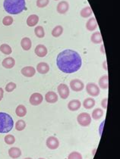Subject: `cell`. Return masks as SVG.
Segmentation results:
<instances>
[{
  "label": "cell",
  "mask_w": 120,
  "mask_h": 159,
  "mask_svg": "<svg viewBox=\"0 0 120 159\" xmlns=\"http://www.w3.org/2000/svg\"><path fill=\"white\" fill-rule=\"evenodd\" d=\"M58 68L65 74H73L77 72L82 65L81 55L72 49H65L61 52L56 58Z\"/></svg>",
  "instance_id": "obj_1"
},
{
  "label": "cell",
  "mask_w": 120,
  "mask_h": 159,
  "mask_svg": "<svg viewBox=\"0 0 120 159\" xmlns=\"http://www.w3.org/2000/svg\"><path fill=\"white\" fill-rule=\"evenodd\" d=\"M3 7L10 15H18L26 9L25 0H4Z\"/></svg>",
  "instance_id": "obj_2"
},
{
  "label": "cell",
  "mask_w": 120,
  "mask_h": 159,
  "mask_svg": "<svg viewBox=\"0 0 120 159\" xmlns=\"http://www.w3.org/2000/svg\"><path fill=\"white\" fill-rule=\"evenodd\" d=\"M14 127V120L11 115L5 112H0V134L10 132Z\"/></svg>",
  "instance_id": "obj_3"
},
{
  "label": "cell",
  "mask_w": 120,
  "mask_h": 159,
  "mask_svg": "<svg viewBox=\"0 0 120 159\" xmlns=\"http://www.w3.org/2000/svg\"><path fill=\"white\" fill-rule=\"evenodd\" d=\"M77 121L81 127H88L91 124V116L87 112H82L78 115Z\"/></svg>",
  "instance_id": "obj_4"
},
{
  "label": "cell",
  "mask_w": 120,
  "mask_h": 159,
  "mask_svg": "<svg viewBox=\"0 0 120 159\" xmlns=\"http://www.w3.org/2000/svg\"><path fill=\"white\" fill-rule=\"evenodd\" d=\"M86 91L92 97H97L100 93V87L95 83H88L86 85Z\"/></svg>",
  "instance_id": "obj_5"
},
{
  "label": "cell",
  "mask_w": 120,
  "mask_h": 159,
  "mask_svg": "<svg viewBox=\"0 0 120 159\" xmlns=\"http://www.w3.org/2000/svg\"><path fill=\"white\" fill-rule=\"evenodd\" d=\"M57 91H58L59 96H60L62 99H66L69 96L70 94V90L69 87L65 84H61L57 87Z\"/></svg>",
  "instance_id": "obj_6"
},
{
  "label": "cell",
  "mask_w": 120,
  "mask_h": 159,
  "mask_svg": "<svg viewBox=\"0 0 120 159\" xmlns=\"http://www.w3.org/2000/svg\"><path fill=\"white\" fill-rule=\"evenodd\" d=\"M70 88L74 92H81L84 89V84L82 80L79 79L72 80L70 82Z\"/></svg>",
  "instance_id": "obj_7"
},
{
  "label": "cell",
  "mask_w": 120,
  "mask_h": 159,
  "mask_svg": "<svg viewBox=\"0 0 120 159\" xmlns=\"http://www.w3.org/2000/svg\"><path fill=\"white\" fill-rule=\"evenodd\" d=\"M46 145L47 146V148H50L51 150H55L57 149L60 146V141L55 136H50L47 138L46 141Z\"/></svg>",
  "instance_id": "obj_8"
},
{
  "label": "cell",
  "mask_w": 120,
  "mask_h": 159,
  "mask_svg": "<svg viewBox=\"0 0 120 159\" xmlns=\"http://www.w3.org/2000/svg\"><path fill=\"white\" fill-rule=\"evenodd\" d=\"M43 100V97L41 93H34L31 96L29 102H30L31 105L37 106V105H41V103H42Z\"/></svg>",
  "instance_id": "obj_9"
},
{
  "label": "cell",
  "mask_w": 120,
  "mask_h": 159,
  "mask_svg": "<svg viewBox=\"0 0 120 159\" xmlns=\"http://www.w3.org/2000/svg\"><path fill=\"white\" fill-rule=\"evenodd\" d=\"M34 52L40 58H43L46 56L48 53L47 48L43 44H39L36 46L35 49H34Z\"/></svg>",
  "instance_id": "obj_10"
},
{
  "label": "cell",
  "mask_w": 120,
  "mask_h": 159,
  "mask_svg": "<svg viewBox=\"0 0 120 159\" xmlns=\"http://www.w3.org/2000/svg\"><path fill=\"white\" fill-rule=\"evenodd\" d=\"M21 73L26 77H32L35 75L36 69L32 66H26L22 69Z\"/></svg>",
  "instance_id": "obj_11"
},
{
  "label": "cell",
  "mask_w": 120,
  "mask_h": 159,
  "mask_svg": "<svg viewBox=\"0 0 120 159\" xmlns=\"http://www.w3.org/2000/svg\"><path fill=\"white\" fill-rule=\"evenodd\" d=\"M58 99V95L55 92H53V91H50V92L46 93V95H45V100L48 103H50V104H53V103L57 102Z\"/></svg>",
  "instance_id": "obj_12"
},
{
  "label": "cell",
  "mask_w": 120,
  "mask_h": 159,
  "mask_svg": "<svg viewBox=\"0 0 120 159\" xmlns=\"http://www.w3.org/2000/svg\"><path fill=\"white\" fill-rule=\"evenodd\" d=\"M69 4L68 2L66 1H62L60 2H59V4L57 5L56 10L58 11V13L61 14V15H64L69 11Z\"/></svg>",
  "instance_id": "obj_13"
},
{
  "label": "cell",
  "mask_w": 120,
  "mask_h": 159,
  "mask_svg": "<svg viewBox=\"0 0 120 159\" xmlns=\"http://www.w3.org/2000/svg\"><path fill=\"white\" fill-rule=\"evenodd\" d=\"M81 107V102L78 99H73L71 100L69 103H68V109L71 111H76Z\"/></svg>",
  "instance_id": "obj_14"
},
{
  "label": "cell",
  "mask_w": 120,
  "mask_h": 159,
  "mask_svg": "<svg viewBox=\"0 0 120 159\" xmlns=\"http://www.w3.org/2000/svg\"><path fill=\"white\" fill-rule=\"evenodd\" d=\"M36 70L41 74H46L50 71V65L46 62H40L36 65Z\"/></svg>",
  "instance_id": "obj_15"
},
{
  "label": "cell",
  "mask_w": 120,
  "mask_h": 159,
  "mask_svg": "<svg viewBox=\"0 0 120 159\" xmlns=\"http://www.w3.org/2000/svg\"><path fill=\"white\" fill-rule=\"evenodd\" d=\"M8 155L13 159L18 158L22 155V151L18 147H12L8 149Z\"/></svg>",
  "instance_id": "obj_16"
},
{
  "label": "cell",
  "mask_w": 120,
  "mask_h": 159,
  "mask_svg": "<svg viewBox=\"0 0 120 159\" xmlns=\"http://www.w3.org/2000/svg\"><path fill=\"white\" fill-rule=\"evenodd\" d=\"M99 87L101 88L102 89H107L109 87V77L108 75H103L99 79L98 81Z\"/></svg>",
  "instance_id": "obj_17"
},
{
  "label": "cell",
  "mask_w": 120,
  "mask_h": 159,
  "mask_svg": "<svg viewBox=\"0 0 120 159\" xmlns=\"http://www.w3.org/2000/svg\"><path fill=\"white\" fill-rule=\"evenodd\" d=\"M2 65L5 68L11 69L15 65V60L12 57H8V58H6L3 60L2 62Z\"/></svg>",
  "instance_id": "obj_18"
},
{
  "label": "cell",
  "mask_w": 120,
  "mask_h": 159,
  "mask_svg": "<svg viewBox=\"0 0 120 159\" xmlns=\"http://www.w3.org/2000/svg\"><path fill=\"white\" fill-rule=\"evenodd\" d=\"M97 22L95 18H91L87 21L86 23V29L88 31H94L97 29Z\"/></svg>",
  "instance_id": "obj_19"
},
{
  "label": "cell",
  "mask_w": 120,
  "mask_h": 159,
  "mask_svg": "<svg viewBox=\"0 0 120 159\" xmlns=\"http://www.w3.org/2000/svg\"><path fill=\"white\" fill-rule=\"evenodd\" d=\"M21 46L24 51L30 50L31 49V46H32V42H31L30 38L24 37L21 41Z\"/></svg>",
  "instance_id": "obj_20"
},
{
  "label": "cell",
  "mask_w": 120,
  "mask_h": 159,
  "mask_svg": "<svg viewBox=\"0 0 120 159\" xmlns=\"http://www.w3.org/2000/svg\"><path fill=\"white\" fill-rule=\"evenodd\" d=\"M39 22V17L36 15H31L27 19V25L28 27H35Z\"/></svg>",
  "instance_id": "obj_21"
},
{
  "label": "cell",
  "mask_w": 120,
  "mask_h": 159,
  "mask_svg": "<svg viewBox=\"0 0 120 159\" xmlns=\"http://www.w3.org/2000/svg\"><path fill=\"white\" fill-rule=\"evenodd\" d=\"M90 40L94 44H100V43H102L103 39L100 31H97V32L94 33L91 35V37H90Z\"/></svg>",
  "instance_id": "obj_22"
},
{
  "label": "cell",
  "mask_w": 120,
  "mask_h": 159,
  "mask_svg": "<svg viewBox=\"0 0 120 159\" xmlns=\"http://www.w3.org/2000/svg\"><path fill=\"white\" fill-rule=\"evenodd\" d=\"M96 102L93 98H87L83 102V107L85 109H91L95 106Z\"/></svg>",
  "instance_id": "obj_23"
},
{
  "label": "cell",
  "mask_w": 120,
  "mask_h": 159,
  "mask_svg": "<svg viewBox=\"0 0 120 159\" xmlns=\"http://www.w3.org/2000/svg\"><path fill=\"white\" fill-rule=\"evenodd\" d=\"M15 114L19 117H23L27 115V108L23 105H19L15 109Z\"/></svg>",
  "instance_id": "obj_24"
},
{
  "label": "cell",
  "mask_w": 120,
  "mask_h": 159,
  "mask_svg": "<svg viewBox=\"0 0 120 159\" xmlns=\"http://www.w3.org/2000/svg\"><path fill=\"white\" fill-rule=\"evenodd\" d=\"M103 116V111L101 108H95V109L93 111V112H92L91 118H93L94 120H100V119H101Z\"/></svg>",
  "instance_id": "obj_25"
},
{
  "label": "cell",
  "mask_w": 120,
  "mask_h": 159,
  "mask_svg": "<svg viewBox=\"0 0 120 159\" xmlns=\"http://www.w3.org/2000/svg\"><path fill=\"white\" fill-rule=\"evenodd\" d=\"M92 13H93V11H92V9L90 8V7L87 6L81 9V11H80V15H81L83 18H89L90 15H92Z\"/></svg>",
  "instance_id": "obj_26"
},
{
  "label": "cell",
  "mask_w": 120,
  "mask_h": 159,
  "mask_svg": "<svg viewBox=\"0 0 120 159\" xmlns=\"http://www.w3.org/2000/svg\"><path fill=\"white\" fill-rule=\"evenodd\" d=\"M62 33H63V27L61 25H57L52 30V36L55 38L60 37L62 34Z\"/></svg>",
  "instance_id": "obj_27"
},
{
  "label": "cell",
  "mask_w": 120,
  "mask_h": 159,
  "mask_svg": "<svg viewBox=\"0 0 120 159\" xmlns=\"http://www.w3.org/2000/svg\"><path fill=\"white\" fill-rule=\"evenodd\" d=\"M0 51H1V52H2L3 54L5 55H10L12 54V52L11 46H10L9 45L6 44V43L1 45V46H0Z\"/></svg>",
  "instance_id": "obj_28"
},
{
  "label": "cell",
  "mask_w": 120,
  "mask_h": 159,
  "mask_svg": "<svg viewBox=\"0 0 120 159\" xmlns=\"http://www.w3.org/2000/svg\"><path fill=\"white\" fill-rule=\"evenodd\" d=\"M34 34L38 38H43L45 37V31L42 26H37L34 29Z\"/></svg>",
  "instance_id": "obj_29"
},
{
  "label": "cell",
  "mask_w": 120,
  "mask_h": 159,
  "mask_svg": "<svg viewBox=\"0 0 120 159\" xmlns=\"http://www.w3.org/2000/svg\"><path fill=\"white\" fill-rule=\"evenodd\" d=\"M26 125L27 124H26V122L24 120H18V121L15 123V127L18 131H22L25 129Z\"/></svg>",
  "instance_id": "obj_30"
},
{
  "label": "cell",
  "mask_w": 120,
  "mask_h": 159,
  "mask_svg": "<svg viewBox=\"0 0 120 159\" xmlns=\"http://www.w3.org/2000/svg\"><path fill=\"white\" fill-rule=\"evenodd\" d=\"M4 141L7 145H13L15 143V137L13 135L8 134L5 136Z\"/></svg>",
  "instance_id": "obj_31"
},
{
  "label": "cell",
  "mask_w": 120,
  "mask_h": 159,
  "mask_svg": "<svg viewBox=\"0 0 120 159\" xmlns=\"http://www.w3.org/2000/svg\"><path fill=\"white\" fill-rule=\"evenodd\" d=\"M68 159H83L82 155L78 152H72L69 155Z\"/></svg>",
  "instance_id": "obj_32"
},
{
  "label": "cell",
  "mask_w": 120,
  "mask_h": 159,
  "mask_svg": "<svg viewBox=\"0 0 120 159\" xmlns=\"http://www.w3.org/2000/svg\"><path fill=\"white\" fill-rule=\"evenodd\" d=\"M50 3V0H36V6L38 8H45Z\"/></svg>",
  "instance_id": "obj_33"
},
{
  "label": "cell",
  "mask_w": 120,
  "mask_h": 159,
  "mask_svg": "<svg viewBox=\"0 0 120 159\" xmlns=\"http://www.w3.org/2000/svg\"><path fill=\"white\" fill-rule=\"evenodd\" d=\"M16 84H15V83L13 82H10L6 86V91L8 93H11L13 90H15V89H16Z\"/></svg>",
  "instance_id": "obj_34"
},
{
  "label": "cell",
  "mask_w": 120,
  "mask_h": 159,
  "mask_svg": "<svg viewBox=\"0 0 120 159\" xmlns=\"http://www.w3.org/2000/svg\"><path fill=\"white\" fill-rule=\"evenodd\" d=\"M13 18L11 16H6L2 19V24L5 26H10L13 24Z\"/></svg>",
  "instance_id": "obj_35"
},
{
  "label": "cell",
  "mask_w": 120,
  "mask_h": 159,
  "mask_svg": "<svg viewBox=\"0 0 120 159\" xmlns=\"http://www.w3.org/2000/svg\"><path fill=\"white\" fill-rule=\"evenodd\" d=\"M107 102H108V98H103V99L102 102H101L102 108H104L105 110L107 108Z\"/></svg>",
  "instance_id": "obj_36"
},
{
  "label": "cell",
  "mask_w": 120,
  "mask_h": 159,
  "mask_svg": "<svg viewBox=\"0 0 120 159\" xmlns=\"http://www.w3.org/2000/svg\"><path fill=\"white\" fill-rule=\"evenodd\" d=\"M3 96H4V90H3L2 88L0 87V101L2 99Z\"/></svg>",
  "instance_id": "obj_37"
},
{
  "label": "cell",
  "mask_w": 120,
  "mask_h": 159,
  "mask_svg": "<svg viewBox=\"0 0 120 159\" xmlns=\"http://www.w3.org/2000/svg\"><path fill=\"white\" fill-rule=\"evenodd\" d=\"M100 51H101V52L103 54H105V49H104V45H101V46H100Z\"/></svg>",
  "instance_id": "obj_38"
},
{
  "label": "cell",
  "mask_w": 120,
  "mask_h": 159,
  "mask_svg": "<svg viewBox=\"0 0 120 159\" xmlns=\"http://www.w3.org/2000/svg\"><path fill=\"white\" fill-rule=\"evenodd\" d=\"M103 68L105 69L106 70H107V61L103 62Z\"/></svg>",
  "instance_id": "obj_39"
},
{
  "label": "cell",
  "mask_w": 120,
  "mask_h": 159,
  "mask_svg": "<svg viewBox=\"0 0 120 159\" xmlns=\"http://www.w3.org/2000/svg\"><path fill=\"white\" fill-rule=\"evenodd\" d=\"M24 159H32L31 158H24Z\"/></svg>",
  "instance_id": "obj_40"
},
{
  "label": "cell",
  "mask_w": 120,
  "mask_h": 159,
  "mask_svg": "<svg viewBox=\"0 0 120 159\" xmlns=\"http://www.w3.org/2000/svg\"><path fill=\"white\" fill-rule=\"evenodd\" d=\"M38 159H45V158H38Z\"/></svg>",
  "instance_id": "obj_41"
},
{
  "label": "cell",
  "mask_w": 120,
  "mask_h": 159,
  "mask_svg": "<svg viewBox=\"0 0 120 159\" xmlns=\"http://www.w3.org/2000/svg\"><path fill=\"white\" fill-rule=\"evenodd\" d=\"M55 1H58V0H55Z\"/></svg>",
  "instance_id": "obj_42"
}]
</instances>
